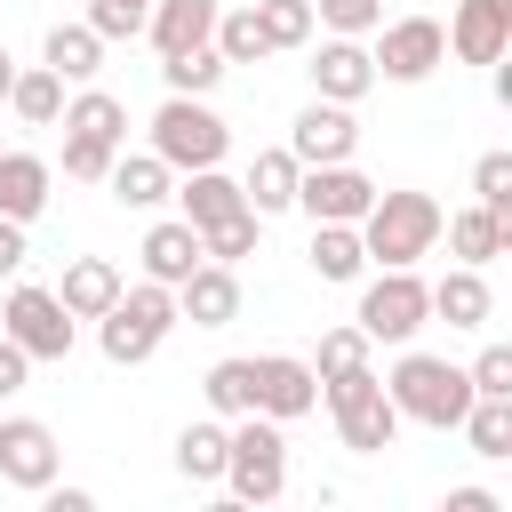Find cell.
Wrapping results in <instances>:
<instances>
[{"instance_id": "obj_41", "label": "cell", "mask_w": 512, "mask_h": 512, "mask_svg": "<svg viewBox=\"0 0 512 512\" xmlns=\"http://www.w3.org/2000/svg\"><path fill=\"white\" fill-rule=\"evenodd\" d=\"M104 168H112V144L64 136V176H72V184H104Z\"/></svg>"}, {"instance_id": "obj_29", "label": "cell", "mask_w": 512, "mask_h": 512, "mask_svg": "<svg viewBox=\"0 0 512 512\" xmlns=\"http://www.w3.org/2000/svg\"><path fill=\"white\" fill-rule=\"evenodd\" d=\"M312 272H320V280H336V288H352V280L368 272L360 224H312Z\"/></svg>"}, {"instance_id": "obj_43", "label": "cell", "mask_w": 512, "mask_h": 512, "mask_svg": "<svg viewBox=\"0 0 512 512\" xmlns=\"http://www.w3.org/2000/svg\"><path fill=\"white\" fill-rule=\"evenodd\" d=\"M24 256H32L24 224H16V216H0V280H16V272H24Z\"/></svg>"}, {"instance_id": "obj_17", "label": "cell", "mask_w": 512, "mask_h": 512, "mask_svg": "<svg viewBox=\"0 0 512 512\" xmlns=\"http://www.w3.org/2000/svg\"><path fill=\"white\" fill-rule=\"evenodd\" d=\"M424 304H432V320H448V328H488V320H496V296H488V272H480V264H448L440 280H424Z\"/></svg>"}, {"instance_id": "obj_13", "label": "cell", "mask_w": 512, "mask_h": 512, "mask_svg": "<svg viewBox=\"0 0 512 512\" xmlns=\"http://www.w3.org/2000/svg\"><path fill=\"white\" fill-rule=\"evenodd\" d=\"M312 408H320L312 360H296V352H256V416L296 424V416H312Z\"/></svg>"}, {"instance_id": "obj_15", "label": "cell", "mask_w": 512, "mask_h": 512, "mask_svg": "<svg viewBox=\"0 0 512 512\" xmlns=\"http://www.w3.org/2000/svg\"><path fill=\"white\" fill-rule=\"evenodd\" d=\"M312 96H328V104H360L368 88H376V64H368V40H352V32H328L320 48H312Z\"/></svg>"}, {"instance_id": "obj_2", "label": "cell", "mask_w": 512, "mask_h": 512, "mask_svg": "<svg viewBox=\"0 0 512 512\" xmlns=\"http://www.w3.org/2000/svg\"><path fill=\"white\" fill-rule=\"evenodd\" d=\"M440 200L432 192H376L368 200V216H360V248H368V264H424L432 248H440Z\"/></svg>"}, {"instance_id": "obj_20", "label": "cell", "mask_w": 512, "mask_h": 512, "mask_svg": "<svg viewBox=\"0 0 512 512\" xmlns=\"http://www.w3.org/2000/svg\"><path fill=\"white\" fill-rule=\"evenodd\" d=\"M104 184H112V200H120V208H160V200L176 192V168H168L152 144H144V152H128V144H120V152H112V168H104Z\"/></svg>"}, {"instance_id": "obj_23", "label": "cell", "mask_w": 512, "mask_h": 512, "mask_svg": "<svg viewBox=\"0 0 512 512\" xmlns=\"http://www.w3.org/2000/svg\"><path fill=\"white\" fill-rule=\"evenodd\" d=\"M216 8H224V0H152V8H144V40H152L160 56L200 48V40L216 32Z\"/></svg>"}, {"instance_id": "obj_40", "label": "cell", "mask_w": 512, "mask_h": 512, "mask_svg": "<svg viewBox=\"0 0 512 512\" xmlns=\"http://www.w3.org/2000/svg\"><path fill=\"white\" fill-rule=\"evenodd\" d=\"M472 200H488L496 216H512V152H480V168H472Z\"/></svg>"}, {"instance_id": "obj_36", "label": "cell", "mask_w": 512, "mask_h": 512, "mask_svg": "<svg viewBox=\"0 0 512 512\" xmlns=\"http://www.w3.org/2000/svg\"><path fill=\"white\" fill-rule=\"evenodd\" d=\"M256 240H264V216H256V208H240V216H224V224H208V232H200V256L240 264V256H256Z\"/></svg>"}, {"instance_id": "obj_21", "label": "cell", "mask_w": 512, "mask_h": 512, "mask_svg": "<svg viewBox=\"0 0 512 512\" xmlns=\"http://www.w3.org/2000/svg\"><path fill=\"white\" fill-rule=\"evenodd\" d=\"M40 64H48L64 88H88V80L104 72V40H96V24H88V16H80V24H48Z\"/></svg>"}, {"instance_id": "obj_45", "label": "cell", "mask_w": 512, "mask_h": 512, "mask_svg": "<svg viewBox=\"0 0 512 512\" xmlns=\"http://www.w3.org/2000/svg\"><path fill=\"white\" fill-rule=\"evenodd\" d=\"M440 512H504V496H496V488H448Z\"/></svg>"}, {"instance_id": "obj_5", "label": "cell", "mask_w": 512, "mask_h": 512, "mask_svg": "<svg viewBox=\"0 0 512 512\" xmlns=\"http://www.w3.org/2000/svg\"><path fill=\"white\" fill-rule=\"evenodd\" d=\"M320 400H328V416H336V440H344L352 456H384V448L400 440V408H392V392H384L376 360H368V368H344V376H328V384H320Z\"/></svg>"}, {"instance_id": "obj_26", "label": "cell", "mask_w": 512, "mask_h": 512, "mask_svg": "<svg viewBox=\"0 0 512 512\" xmlns=\"http://www.w3.org/2000/svg\"><path fill=\"white\" fill-rule=\"evenodd\" d=\"M296 176H304V160H296L288 144H272V152H256V160H248L240 192H248V208H256V216H280V208H296Z\"/></svg>"}, {"instance_id": "obj_46", "label": "cell", "mask_w": 512, "mask_h": 512, "mask_svg": "<svg viewBox=\"0 0 512 512\" xmlns=\"http://www.w3.org/2000/svg\"><path fill=\"white\" fill-rule=\"evenodd\" d=\"M40 496H48V512H88V504H96V496H88V488H64V480H48V488H40Z\"/></svg>"}, {"instance_id": "obj_14", "label": "cell", "mask_w": 512, "mask_h": 512, "mask_svg": "<svg viewBox=\"0 0 512 512\" xmlns=\"http://www.w3.org/2000/svg\"><path fill=\"white\" fill-rule=\"evenodd\" d=\"M288 152H296L304 168H320V160H352V152H360V120H352V104L312 96V104L288 120Z\"/></svg>"}, {"instance_id": "obj_35", "label": "cell", "mask_w": 512, "mask_h": 512, "mask_svg": "<svg viewBox=\"0 0 512 512\" xmlns=\"http://www.w3.org/2000/svg\"><path fill=\"white\" fill-rule=\"evenodd\" d=\"M256 24H264V40H272V56H280V48H312V32H320L312 0H256Z\"/></svg>"}, {"instance_id": "obj_39", "label": "cell", "mask_w": 512, "mask_h": 512, "mask_svg": "<svg viewBox=\"0 0 512 512\" xmlns=\"http://www.w3.org/2000/svg\"><path fill=\"white\" fill-rule=\"evenodd\" d=\"M312 16H320L328 32H352V40H368V32L384 24V0H312Z\"/></svg>"}, {"instance_id": "obj_33", "label": "cell", "mask_w": 512, "mask_h": 512, "mask_svg": "<svg viewBox=\"0 0 512 512\" xmlns=\"http://www.w3.org/2000/svg\"><path fill=\"white\" fill-rule=\"evenodd\" d=\"M216 56L224 64H264L272 56V40H264V24H256V8H216Z\"/></svg>"}, {"instance_id": "obj_44", "label": "cell", "mask_w": 512, "mask_h": 512, "mask_svg": "<svg viewBox=\"0 0 512 512\" xmlns=\"http://www.w3.org/2000/svg\"><path fill=\"white\" fill-rule=\"evenodd\" d=\"M24 376H32V352L0 336V400H8V392H24Z\"/></svg>"}, {"instance_id": "obj_25", "label": "cell", "mask_w": 512, "mask_h": 512, "mask_svg": "<svg viewBox=\"0 0 512 512\" xmlns=\"http://www.w3.org/2000/svg\"><path fill=\"white\" fill-rule=\"evenodd\" d=\"M48 192H56V168H48L40 152H0V216L32 224V216L48 208Z\"/></svg>"}, {"instance_id": "obj_4", "label": "cell", "mask_w": 512, "mask_h": 512, "mask_svg": "<svg viewBox=\"0 0 512 512\" xmlns=\"http://www.w3.org/2000/svg\"><path fill=\"white\" fill-rule=\"evenodd\" d=\"M224 488L240 504H280L288 496V432L272 416H232L224 424Z\"/></svg>"}, {"instance_id": "obj_3", "label": "cell", "mask_w": 512, "mask_h": 512, "mask_svg": "<svg viewBox=\"0 0 512 512\" xmlns=\"http://www.w3.org/2000/svg\"><path fill=\"white\" fill-rule=\"evenodd\" d=\"M168 328H176V288H160V280H136L96 312V344L112 368H144L168 344Z\"/></svg>"}, {"instance_id": "obj_38", "label": "cell", "mask_w": 512, "mask_h": 512, "mask_svg": "<svg viewBox=\"0 0 512 512\" xmlns=\"http://www.w3.org/2000/svg\"><path fill=\"white\" fill-rule=\"evenodd\" d=\"M144 8H152V0H88V24H96L104 48H112V40H144Z\"/></svg>"}, {"instance_id": "obj_7", "label": "cell", "mask_w": 512, "mask_h": 512, "mask_svg": "<svg viewBox=\"0 0 512 512\" xmlns=\"http://www.w3.org/2000/svg\"><path fill=\"white\" fill-rule=\"evenodd\" d=\"M152 152H160L176 176H192V168H216V160L232 152V128H224V112H216L208 96H168V104L152 112Z\"/></svg>"}, {"instance_id": "obj_11", "label": "cell", "mask_w": 512, "mask_h": 512, "mask_svg": "<svg viewBox=\"0 0 512 512\" xmlns=\"http://www.w3.org/2000/svg\"><path fill=\"white\" fill-rule=\"evenodd\" d=\"M56 472H64L56 432H48L40 416H0V480H8V488H24V496H40Z\"/></svg>"}, {"instance_id": "obj_1", "label": "cell", "mask_w": 512, "mask_h": 512, "mask_svg": "<svg viewBox=\"0 0 512 512\" xmlns=\"http://www.w3.org/2000/svg\"><path fill=\"white\" fill-rule=\"evenodd\" d=\"M384 392H392L400 424H432V432H456L464 408H472V376H464L456 360H440V352H416V344H400Z\"/></svg>"}, {"instance_id": "obj_22", "label": "cell", "mask_w": 512, "mask_h": 512, "mask_svg": "<svg viewBox=\"0 0 512 512\" xmlns=\"http://www.w3.org/2000/svg\"><path fill=\"white\" fill-rule=\"evenodd\" d=\"M56 120H64V136H88V144H112V152L128 144V104H120L112 88H96V80H88V88H72Z\"/></svg>"}, {"instance_id": "obj_31", "label": "cell", "mask_w": 512, "mask_h": 512, "mask_svg": "<svg viewBox=\"0 0 512 512\" xmlns=\"http://www.w3.org/2000/svg\"><path fill=\"white\" fill-rule=\"evenodd\" d=\"M176 480H192V488L224 480V416H208V424H184V432H176Z\"/></svg>"}, {"instance_id": "obj_28", "label": "cell", "mask_w": 512, "mask_h": 512, "mask_svg": "<svg viewBox=\"0 0 512 512\" xmlns=\"http://www.w3.org/2000/svg\"><path fill=\"white\" fill-rule=\"evenodd\" d=\"M464 448L472 456H488V464H504L512 456V392H472V408H464Z\"/></svg>"}, {"instance_id": "obj_42", "label": "cell", "mask_w": 512, "mask_h": 512, "mask_svg": "<svg viewBox=\"0 0 512 512\" xmlns=\"http://www.w3.org/2000/svg\"><path fill=\"white\" fill-rule=\"evenodd\" d=\"M464 376H472V392H512V344H480Z\"/></svg>"}, {"instance_id": "obj_12", "label": "cell", "mask_w": 512, "mask_h": 512, "mask_svg": "<svg viewBox=\"0 0 512 512\" xmlns=\"http://www.w3.org/2000/svg\"><path fill=\"white\" fill-rule=\"evenodd\" d=\"M448 56L456 64H504L512 56V0H448Z\"/></svg>"}, {"instance_id": "obj_9", "label": "cell", "mask_w": 512, "mask_h": 512, "mask_svg": "<svg viewBox=\"0 0 512 512\" xmlns=\"http://www.w3.org/2000/svg\"><path fill=\"white\" fill-rule=\"evenodd\" d=\"M368 64H376V80H400V88L432 80V72L448 64V32H440V16H392V24H376Z\"/></svg>"}, {"instance_id": "obj_6", "label": "cell", "mask_w": 512, "mask_h": 512, "mask_svg": "<svg viewBox=\"0 0 512 512\" xmlns=\"http://www.w3.org/2000/svg\"><path fill=\"white\" fill-rule=\"evenodd\" d=\"M432 320V304H424V280H416V264H376V280L360 272V304H352V328L368 336V344H416V328Z\"/></svg>"}, {"instance_id": "obj_30", "label": "cell", "mask_w": 512, "mask_h": 512, "mask_svg": "<svg viewBox=\"0 0 512 512\" xmlns=\"http://www.w3.org/2000/svg\"><path fill=\"white\" fill-rule=\"evenodd\" d=\"M8 112H16L24 128H56V112H64V80H56L48 64H16V88H8Z\"/></svg>"}, {"instance_id": "obj_18", "label": "cell", "mask_w": 512, "mask_h": 512, "mask_svg": "<svg viewBox=\"0 0 512 512\" xmlns=\"http://www.w3.org/2000/svg\"><path fill=\"white\" fill-rule=\"evenodd\" d=\"M440 232H448V256H456V264H480V272H488L496 256H512V216H496L488 200L440 216Z\"/></svg>"}, {"instance_id": "obj_37", "label": "cell", "mask_w": 512, "mask_h": 512, "mask_svg": "<svg viewBox=\"0 0 512 512\" xmlns=\"http://www.w3.org/2000/svg\"><path fill=\"white\" fill-rule=\"evenodd\" d=\"M368 352H376V344H368V336H360L352 320H344V328H320V352H312V376L328 384V376H344V368H368Z\"/></svg>"}, {"instance_id": "obj_16", "label": "cell", "mask_w": 512, "mask_h": 512, "mask_svg": "<svg viewBox=\"0 0 512 512\" xmlns=\"http://www.w3.org/2000/svg\"><path fill=\"white\" fill-rule=\"evenodd\" d=\"M176 320H192V328H232V320H240V272L216 264V256H200V264L176 280Z\"/></svg>"}, {"instance_id": "obj_34", "label": "cell", "mask_w": 512, "mask_h": 512, "mask_svg": "<svg viewBox=\"0 0 512 512\" xmlns=\"http://www.w3.org/2000/svg\"><path fill=\"white\" fill-rule=\"evenodd\" d=\"M200 392H208V408L232 424V416H248L256 408V360H216L208 376H200Z\"/></svg>"}, {"instance_id": "obj_27", "label": "cell", "mask_w": 512, "mask_h": 512, "mask_svg": "<svg viewBox=\"0 0 512 512\" xmlns=\"http://www.w3.org/2000/svg\"><path fill=\"white\" fill-rule=\"evenodd\" d=\"M136 256H144V280L176 288V280H184V272L200 264V232H192L184 216H160V224L144 232V248H136Z\"/></svg>"}, {"instance_id": "obj_32", "label": "cell", "mask_w": 512, "mask_h": 512, "mask_svg": "<svg viewBox=\"0 0 512 512\" xmlns=\"http://www.w3.org/2000/svg\"><path fill=\"white\" fill-rule=\"evenodd\" d=\"M232 64L216 56V40H200V48H176V56H160V88L168 96H208L216 80H224Z\"/></svg>"}, {"instance_id": "obj_24", "label": "cell", "mask_w": 512, "mask_h": 512, "mask_svg": "<svg viewBox=\"0 0 512 512\" xmlns=\"http://www.w3.org/2000/svg\"><path fill=\"white\" fill-rule=\"evenodd\" d=\"M120 288H128V280H120V264H112V256H72V264H64V280H56V304H64L72 320H96Z\"/></svg>"}, {"instance_id": "obj_19", "label": "cell", "mask_w": 512, "mask_h": 512, "mask_svg": "<svg viewBox=\"0 0 512 512\" xmlns=\"http://www.w3.org/2000/svg\"><path fill=\"white\" fill-rule=\"evenodd\" d=\"M168 200H176V216H184L192 232H208V224H224V216L248 208V192H240V176H224V160H216V168H192Z\"/></svg>"}, {"instance_id": "obj_47", "label": "cell", "mask_w": 512, "mask_h": 512, "mask_svg": "<svg viewBox=\"0 0 512 512\" xmlns=\"http://www.w3.org/2000/svg\"><path fill=\"white\" fill-rule=\"evenodd\" d=\"M8 88H16V56L0 48V104H8Z\"/></svg>"}, {"instance_id": "obj_8", "label": "cell", "mask_w": 512, "mask_h": 512, "mask_svg": "<svg viewBox=\"0 0 512 512\" xmlns=\"http://www.w3.org/2000/svg\"><path fill=\"white\" fill-rule=\"evenodd\" d=\"M0 336H8V344H24L32 360H72V336H80V320L56 304V288H40V280H16V288L0 296Z\"/></svg>"}, {"instance_id": "obj_10", "label": "cell", "mask_w": 512, "mask_h": 512, "mask_svg": "<svg viewBox=\"0 0 512 512\" xmlns=\"http://www.w3.org/2000/svg\"><path fill=\"white\" fill-rule=\"evenodd\" d=\"M368 200H376V184H368L352 160H320V168L296 176V208H304L312 224H360Z\"/></svg>"}]
</instances>
